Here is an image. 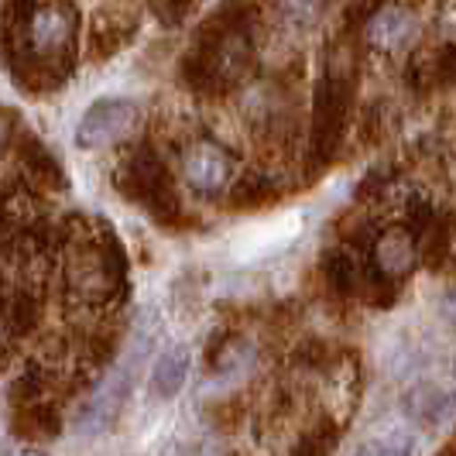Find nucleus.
Instances as JSON below:
<instances>
[{"mask_svg": "<svg viewBox=\"0 0 456 456\" xmlns=\"http://www.w3.org/2000/svg\"><path fill=\"white\" fill-rule=\"evenodd\" d=\"M251 62H254L251 38H248L244 31L230 28V31H224V35L213 42V48L206 52L203 72L213 86H233V83H240V79L251 72Z\"/></svg>", "mask_w": 456, "mask_h": 456, "instance_id": "6", "label": "nucleus"}, {"mask_svg": "<svg viewBox=\"0 0 456 456\" xmlns=\"http://www.w3.org/2000/svg\"><path fill=\"white\" fill-rule=\"evenodd\" d=\"M419 35V18L409 7H385L367 21V42L378 52H402Z\"/></svg>", "mask_w": 456, "mask_h": 456, "instance_id": "8", "label": "nucleus"}, {"mask_svg": "<svg viewBox=\"0 0 456 456\" xmlns=\"http://www.w3.org/2000/svg\"><path fill=\"white\" fill-rule=\"evenodd\" d=\"M120 285V265L107 248L100 244H86L72 254L69 261V289L86 302H107Z\"/></svg>", "mask_w": 456, "mask_h": 456, "instance_id": "4", "label": "nucleus"}, {"mask_svg": "<svg viewBox=\"0 0 456 456\" xmlns=\"http://www.w3.org/2000/svg\"><path fill=\"white\" fill-rule=\"evenodd\" d=\"M7 340H11V320H7V313L0 309V350L7 346Z\"/></svg>", "mask_w": 456, "mask_h": 456, "instance_id": "16", "label": "nucleus"}, {"mask_svg": "<svg viewBox=\"0 0 456 456\" xmlns=\"http://www.w3.org/2000/svg\"><path fill=\"white\" fill-rule=\"evenodd\" d=\"M141 120L134 100H124V96H103L86 107V114L79 117L76 124V148L79 151H100V148H110L117 141L131 134Z\"/></svg>", "mask_w": 456, "mask_h": 456, "instance_id": "2", "label": "nucleus"}, {"mask_svg": "<svg viewBox=\"0 0 456 456\" xmlns=\"http://www.w3.org/2000/svg\"><path fill=\"white\" fill-rule=\"evenodd\" d=\"M350 90H354L350 62H340L333 55L330 66H326L320 90H316V127H313V159H316V165H326L333 159L337 144H340L343 127H346Z\"/></svg>", "mask_w": 456, "mask_h": 456, "instance_id": "1", "label": "nucleus"}, {"mask_svg": "<svg viewBox=\"0 0 456 456\" xmlns=\"http://www.w3.org/2000/svg\"><path fill=\"white\" fill-rule=\"evenodd\" d=\"M439 309H443V316H446V320L456 322V289H450V292L443 296V305H439Z\"/></svg>", "mask_w": 456, "mask_h": 456, "instance_id": "14", "label": "nucleus"}, {"mask_svg": "<svg viewBox=\"0 0 456 456\" xmlns=\"http://www.w3.org/2000/svg\"><path fill=\"white\" fill-rule=\"evenodd\" d=\"M453 381H456V361H453Z\"/></svg>", "mask_w": 456, "mask_h": 456, "instance_id": "17", "label": "nucleus"}, {"mask_svg": "<svg viewBox=\"0 0 456 456\" xmlns=\"http://www.w3.org/2000/svg\"><path fill=\"white\" fill-rule=\"evenodd\" d=\"M72 38H76V11L62 0L38 4L24 21V45L38 62L66 59Z\"/></svg>", "mask_w": 456, "mask_h": 456, "instance_id": "3", "label": "nucleus"}, {"mask_svg": "<svg viewBox=\"0 0 456 456\" xmlns=\"http://www.w3.org/2000/svg\"><path fill=\"white\" fill-rule=\"evenodd\" d=\"M419 261V244L405 227H391L378 237L374 244V268L391 278V281H402L409 278L411 268Z\"/></svg>", "mask_w": 456, "mask_h": 456, "instance_id": "9", "label": "nucleus"}, {"mask_svg": "<svg viewBox=\"0 0 456 456\" xmlns=\"http://www.w3.org/2000/svg\"><path fill=\"white\" fill-rule=\"evenodd\" d=\"M183 179L196 196H220L233 179V159L216 141H196L183 159Z\"/></svg>", "mask_w": 456, "mask_h": 456, "instance_id": "5", "label": "nucleus"}, {"mask_svg": "<svg viewBox=\"0 0 456 456\" xmlns=\"http://www.w3.org/2000/svg\"><path fill=\"white\" fill-rule=\"evenodd\" d=\"M326 272L337 281V289H350V285H354V268H350V257H346V254H330Z\"/></svg>", "mask_w": 456, "mask_h": 456, "instance_id": "13", "label": "nucleus"}, {"mask_svg": "<svg viewBox=\"0 0 456 456\" xmlns=\"http://www.w3.org/2000/svg\"><path fill=\"white\" fill-rule=\"evenodd\" d=\"M415 439L402 429H395L388 436H378V439H367L364 446H357L354 456H415Z\"/></svg>", "mask_w": 456, "mask_h": 456, "instance_id": "12", "label": "nucleus"}, {"mask_svg": "<svg viewBox=\"0 0 456 456\" xmlns=\"http://www.w3.org/2000/svg\"><path fill=\"white\" fill-rule=\"evenodd\" d=\"M7 141H11V120H7V114H0V155H4Z\"/></svg>", "mask_w": 456, "mask_h": 456, "instance_id": "15", "label": "nucleus"}, {"mask_svg": "<svg viewBox=\"0 0 456 456\" xmlns=\"http://www.w3.org/2000/svg\"><path fill=\"white\" fill-rule=\"evenodd\" d=\"M326 11V0H274V14L289 31H309L316 28Z\"/></svg>", "mask_w": 456, "mask_h": 456, "instance_id": "11", "label": "nucleus"}, {"mask_svg": "<svg viewBox=\"0 0 456 456\" xmlns=\"http://www.w3.org/2000/svg\"><path fill=\"white\" fill-rule=\"evenodd\" d=\"M185 374H189V346L172 343V346L161 350L155 367H151V381H148V388H151L155 398L168 402V398H175V395L183 391Z\"/></svg>", "mask_w": 456, "mask_h": 456, "instance_id": "10", "label": "nucleus"}, {"mask_svg": "<svg viewBox=\"0 0 456 456\" xmlns=\"http://www.w3.org/2000/svg\"><path fill=\"white\" fill-rule=\"evenodd\" d=\"M456 405V391H446L439 381H415L405 395H402V409L415 426L422 429H436L450 419Z\"/></svg>", "mask_w": 456, "mask_h": 456, "instance_id": "7", "label": "nucleus"}]
</instances>
